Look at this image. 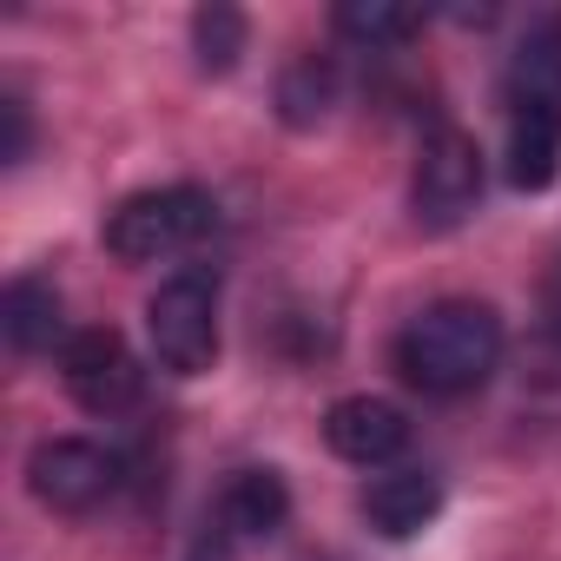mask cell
Masks as SVG:
<instances>
[{
    "label": "cell",
    "instance_id": "13",
    "mask_svg": "<svg viewBox=\"0 0 561 561\" xmlns=\"http://www.w3.org/2000/svg\"><path fill=\"white\" fill-rule=\"evenodd\" d=\"M244 41H251V21L238 14V8H225V0H211V8H198L192 14V54H198V73H231L238 67V54H244Z\"/></svg>",
    "mask_w": 561,
    "mask_h": 561
},
{
    "label": "cell",
    "instance_id": "3",
    "mask_svg": "<svg viewBox=\"0 0 561 561\" xmlns=\"http://www.w3.org/2000/svg\"><path fill=\"white\" fill-rule=\"evenodd\" d=\"M218 225V198L205 185H152V192H133L106 211V251L119 264H159V257H179L192 251L198 238H211Z\"/></svg>",
    "mask_w": 561,
    "mask_h": 561
},
{
    "label": "cell",
    "instance_id": "2",
    "mask_svg": "<svg viewBox=\"0 0 561 561\" xmlns=\"http://www.w3.org/2000/svg\"><path fill=\"white\" fill-rule=\"evenodd\" d=\"M502 344H508V331H502L495 305H482V298H443V305L416 311L397 331L390 364L423 397H469V390H482L495 377Z\"/></svg>",
    "mask_w": 561,
    "mask_h": 561
},
{
    "label": "cell",
    "instance_id": "7",
    "mask_svg": "<svg viewBox=\"0 0 561 561\" xmlns=\"http://www.w3.org/2000/svg\"><path fill=\"white\" fill-rule=\"evenodd\" d=\"M60 383L67 397L87 410V416H119L139 403L146 390V370L133 357V344L113 331V324H93V331H73L67 351H60Z\"/></svg>",
    "mask_w": 561,
    "mask_h": 561
},
{
    "label": "cell",
    "instance_id": "11",
    "mask_svg": "<svg viewBox=\"0 0 561 561\" xmlns=\"http://www.w3.org/2000/svg\"><path fill=\"white\" fill-rule=\"evenodd\" d=\"M0 331H8V344L21 357H41V351H67V298L54 277H14L8 298H0Z\"/></svg>",
    "mask_w": 561,
    "mask_h": 561
},
{
    "label": "cell",
    "instance_id": "15",
    "mask_svg": "<svg viewBox=\"0 0 561 561\" xmlns=\"http://www.w3.org/2000/svg\"><path fill=\"white\" fill-rule=\"evenodd\" d=\"M0 119H8V139H0V159H8V165H21V159H27V146H34V119H27V100H21V93H8V100H0Z\"/></svg>",
    "mask_w": 561,
    "mask_h": 561
},
{
    "label": "cell",
    "instance_id": "10",
    "mask_svg": "<svg viewBox=\"0 0 561 561\" xmlns=\"http://www.w3.org/2000/svg\"><path fill=\"white\" fill-rule=\"evenodd\" d=\"M364 522L383 535V541H410V535H423L430 522H436V508H443V482L430 476V469H383L370 489H364Z\"/></svg>",
    "mask_w": 561,
    "mask_h": 561
},
{
    "label": "cell",
    "instance_id": "8",
    "mask_svg": "<svg viewBox=\"0 0 561 561\" xmlns=\"http://www.w3.org/2000/svg\"><path fill=\"white\" fill-rule=\"evenodd\" d=\"M291 522V489L277 469H238L225 489H218V508H211V535L198 541V561H225L231 548H251V541H271L277 528Z\"/></svg>",
    "mask_w": 561,
    "mask_h": 561
},
{
    "label": "cell",
    "instance_id": "1",
    "mask_svg": "<svg viewBox=\"0 0 561 561\" xmlns=\"http://www.w3.org/2000/svg\"><path fill=\"white\" fill-rule=\"evenodd\" d=\"M502 119H508V185L548 192L561 179V14L528 21L502 67Z\"/></svg>",
    "mask_w": 561,
    "mask_h": 561
},
{
    "label": "cell",
    "instance_id": "6",
    "mask_svg": "<svg viewBox=\"0 0 561 561\" xmlns=\"http://www.w3.org/2000/svg\"><path fill=\"white\" fill-rule=\"evenodd\" d=\"M27 489L54 515H93L119 489V456L93 436H47L27 456Z\"/></svg>",
    "mask_w": 561,
    "mask_h": 561
},
{
    "label": "cell",
    "instance_id": "14",
    "mask_svg": "<svg viewBox=\"0 0 561 561\" xmlns=\"http://www.w3.org/2000/svg\"><path fill=\"white\" fill-rule=\"evenodd\" d=\"M416 27H423V14L390 8V0H344V8H337V34H344V41H357V47H370V54H383V47L410 41Z\"/></svg>",
    "mask_w": 561,
    "mask_h": 561
},
{
    "label": "cell",
    "instance_id": "12",
    "mask_svg": "<svg viewBox=\"0 0 561 561\" xmlns=\"http://www.w3.org/2000/svg\"><path fill=\"white\" fill-rule=\"evenodd\" d=\"M337 100H344V73H337L331 54H298L285 73H277V119L298 126V133L324 126L337 113Z\"/></svg>",
    "mask_w": 561,
    "mask_h": 561
},
{
    "label": "cell",
    "instance_id": "5",
    "mask_svg": "<svg viewBox=\"0 0 561 561\" xmlns=\"http://www.w3.org/2000/svg\"><path fill=\"white\" fill-rule=\"evenodd\" d=\"M476 205H482V146L462 126H436L416 146L410 218H416V231H456Z\"/></svg>",
    "mask_w": 561,
    "mask_h": 561
},
{
    "label": "cell",
    "instance_id": "4",
    "mask_svg": "<svg viewBox=\"0 0 561 561\" xmlns=\"http://www.w3.org/2000/svg\"><path fill=\"white\" fill-rule=\"evenodd\" d=\"M146 337L159 370L172 377H205L218 364V277L211 271H172L146 298Z\"/></svg>",
    "mask_w": 561,
    "mask_h": 561
},
{
    "label": "cell",
    "instance_id": "9",
    "mask_svg": "<svg viewBox=\"0 0 561 561\" xmlns=\"http://www.w3.org/2000/svg\"><path fill=\"white\" fill-rule=\"evenodd\" d=\"M324 443H331V456H344L357 469H383L410 449V416L383 397H337L324 410Z\"/></svg>",
    "mask_w": 561,
    "mask_h": 561
}]
</instances>
